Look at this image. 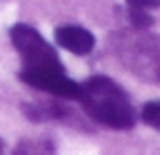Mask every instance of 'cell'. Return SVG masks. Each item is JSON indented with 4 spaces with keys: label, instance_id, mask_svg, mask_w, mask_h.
Returning <instances> with one entry per match:
<instances>
[{
    "label": "cell",
    "instance_id": "cell-1",
    "mask_svg": "<svg viewBox=\"0 0 160 155\" xmlns=\"http://www.w3.org/2000/svg\"><path fill=\"white\" fill-rule=\"evenodd\" d=\"M78 100L82 102L85 112L100 125H108L112 130H128L135 125V110L128 92L105 75H92L80 82Z\"/></svg>",
    "mask_w": 160,
    "mask_h": 155
},
{
    "label": "cell",
    "instance_id": "cell-2",
    "mask_svg": "<svg viewBox=\"0 0 160 155\" xmlns=\"http://www.w3.org/2000/svg\"><path fill=\"white\" fill-rule=\"evenodd\" d=\"M115 52L120 62L145 82L160 85V35L138 30L118 38Z\"/></svg>",
    "mask_w": 160,
    "mask_h": 155
},
{
    "label": "cell",
    "instance_id": "cell-3",
    "mask_svg": "<svg viewBox=\"0 0 160 155\" xmlns=\"http://www.w3.org/2000/svg\"><path fill=\"white\" fill-rule=\"evenodd\" d=\"M10 40L22 60V70H62L58 52L35 28L18 22L10 28Z\"/></svg>",
    "mask_w": 160,
    "mask_h": 155
},
{
    "label": "cell",
    "instance_id": "cell-4",
    "mask_svg": "<svg viewBox=\"0 0 160 155\" xmlns=\"http://www.w3.org/2000/svg\"><path fill=\"white\" fill-rule=\"evenodd\" d=\"M20 80L28 82L30 88H38L42 92H50L55 98L65 100H78L80 95V82L70 80L62 70H22Z\"/></svg>",
    "mask_w": 160,
    "mask_h": 155
},
{
    "label": "cell",
    "instance_id": "cell-5",
    "mask_svg": "<svg viewBox=\"0 0 160 155\" xmlns=\"http://www.w3.org/2000/svg\"><path fill=\"white\" fill-rule=\"evenodd\" d=\"M55 42L65 50H70L72 55H88L95 48V38L90 30H85L82 25H60L55 30Z\"/></svg>",
    "mask_w": 160,
    "mask_h": 155
},
{
    "label": "cell",
    "instance_id": "cell-6",
    "mask_svg": "<svg viewBox=\"0 0 160 155\" xmlns=\"http://www.w3.org/2000/svg\"><path fill=\"white\" fill-rule=\"evenodd\" d=\"M12 155H50V148L45 142H32V140H22Z\"/></svg>",
    "mask_w": 160,
    "mask_h": 155
},
{
    "label": "cell",
    "instance_id": "cell-7",
    "mask_svg": "<svg viewBox=\"0 0 160 155\" xmlns=\"http://www.w3.org/2000/svg\"><path fill=\"white\" fill-rule=\"evenodd\" d=\"M128 18H130V22H132V28H135V30H148V28L152 25V15H150L148 10L128 8Z\"/></svg>",
    "mask_w": 160,
    "mask_h": 155
},
{
    "label": "cell",
    "instance_id": "cell-8",
    "mask_svg": "<svg viewBox=\"0 0 160 155\" xmlns=\"http://www.w3.org/2000/svg\"><path fill=\"white\" fill-rule=\"evenodd\" d=\"M142 122L160 130V102H148L142 108Z\"/></svg>",
    "mask_w": 160,
    "mask_h": 155
},
{
    "label": "cell",
    "instance_id": "cell-9",
    "mask_svg": "<svg viewBox=\"0 0 160 155\" xmlns=\"http://www.w3.org/2000/svg\"><path fill=\"white\" fill-rule=\"evenodd\" d=\"M128 2V8H135V10H155V8H160V0H125Z\"/></svg>",
    "mask_w": 160,
    "mask_h": 155
},
{
    "label": "cell",
    "instance_id": "cell-10",
    "mask_svg": "<svg viewBox=\"0 0 160 155\" xmlns=\"http://www.w3.org/2000/svg\"><path fill=\"white\" fill-rule=\"evenodd\" d=\"M0 155H2V140H0Z\"/></svg>",
    "mask_w": 160,
    "mask_h": 155
}]
</instances>
